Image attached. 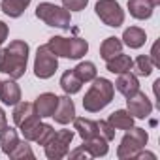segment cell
I'll use <instances>...</instances> for the list:
<instances>
[{
    "mask_svg": "<svg viewBox=\"0 0 160 160\" xmlns=\"http://www.w3.org/2000/svg\"><path fill=\"white\" fill-rule=\"evenodd\" d=\"M115 89L122 96L130 98V96H134L139 91V81H138V77L132 72H122V73H119L117 81H115Z\"/></svg>",
    "mask_w": 160,
    "mask_h": 160,
    "instance_id": "obj_11",
    "label": "cell"
},
{
    "mask_svg": "<svg viewBox=\"0 0 160 160\" xmlns=\"http://www.w3.org/2000/svg\"><path fill=\"white\" fill-rule=\"evenodd\" d=\"M126 108H128V113H130L132 117H136V119H145V117H149L151 111H152L151 100H149V98L145 96V92H141V91H138L134 96H130V98L126 100Z\"/></svg>",
    "mask_w": 160,
    "mask_h": 160,
    "instance_id": "obj_9",
    "label": "cell"
},
{
    "mask_svg": "<svg viewBox=\"0 0 160 160\" xmlns=\"http://www.w3.org/2000/svg\"><path fill=\"white\" fill-rule=\"evenodd\" d=\"M106 62H108V70H109L111 73L130 72V70H132V66H134V60H132L128 55H122V53L115 55L113 58H109V60H106Z\"/></svg>",
    "mask_w": 160,
    "mask_h": 160,
    "instance_id": "obj_20",
    "label": "cell"
},
{
    "mask_svg": "<svg viewBox=\"0 0 160 160\" xmlns=\"http://www.w3.org/2000/svg\"><path fill=\"white\" fill-rule=\"evenodd\" d=\"M158 47H160V43L156 42V43L152 45V51H151V62H152V66H160V55H158Z\"/></svg>",
    "mask_w": 160,
    "mask_h": 160,
    "instance_id": "obj_32",
    "label": "cell"
},
{
    "mask_svg": "<svg viewBox=\"0 0 160 160\" xmlns=\"http://www.w3.org/2000/svg\"><path fill=\"white\" fill-rule=\"evenodd\" d=\"M96 15L108 27H121L124 23V12L121 10L117 0H98L96 2Z\"/></svg>",
    "mask_w": 160,
    "mask_h": 160,
    "instance_id": "obj_8",
    "label": "cell"
},
{
    "mask_svg": "<svg viewBox=\"0 0 160 160\" xmlns=\"http://www.w3.org/2000/svg\"><path fill=\"white\" fill-rule=\"evenodd\" d=\"M53 117L58 124H68L75 119V106H73V100H70V94L58 98V106H57Z\"/></svg>",
    "mask_w": 160,
    "mask_h": 160,
    "instance_id": "obj_10",
    "label": "cell"
},
{
    "mask_svg": "<svg viewBox=\"0 0 160 160\" xmlns=\"http://www.w3.org/2000/svg\"><path fill=\"white\" fill-rule=\"evenodd\" d=\"M147 139H149V136H147V132L143 128H134V126L128 128L126 134H124V138L121 139V145L117 149V156L121 160L134 158L147 145Z\"/></svg>",
    "mask_w": 160,
    "mask_h": 160,
    "instance_id": "obj_4",
    "label": "cell"
},
{
    "mask_svg": "<svg viewBox=\"0 0 160 160\" xmlns=\"http://www.w3.org/2000/svg\"><path fill=\"white\" fill-rule=\"evenodd\" d=\"M57 106H58V96L53 92H43L34 102V108H36V113L40 115V119L42 117H53Z\"/></svg>",
    "mask_w": 160,
    "mask_h": 160,
    "instance_id": "obj_12",
    "label": "cell"
},
{
    "mask_svg": "<svg viewBox=\"0 0 160 160\" xmlns=\"http://www.w3.org/2000/svg\"><path fill=\"white\" fill-rule=\"evenodd\" d=\"M108 122H109L115 130H128V128L134 126V117H132L128 111H124V109H117V111H113V113L109 115Z\"/></svg>",
    "mask_w": 160,
    "mask_h": 160,
    "instance_id": "obj_18",
    "label": "cell"
},
{
    "mask_svg": "<svg viewBox=\"0 0 160 160\" xmlns=\"http://www.w3.org/2000/svg\"><path fill=\"white\" fill-rule=\"evenodd\" d=\"M151 4H152V6H158V4H160V0H151Z\"/></svg>",
    "mask_w": 160,
    "mask_h": 160,
    "instance_id": "obj_35",
    "label": "cell"
},
{
    "mask_svg": "<svg viewBox=\"0 0 160 160\" xmlns=\"http://www.w3.org/2000/svg\"><path fill=\"white\" fill-rule=\"evenodd\" d=\"M122 40H124V43H126L130 49H139V47L145 43L147 36H145V30H141L139 27H130V28L124 30Z\"/></svg>",
    "mask_w": 160,
    "mask_h": 160,
    "instance_id": "obj_19",
    "label": "cell"
},
{
    "mask_svg": "<svg viewBox=\"0 0 160 160\" xmlns=\"http://www.w3.org/2000/svg\"><path fill=\"white\" fill-rule=\"evenodd\" d=\"M8 156H10V158H13V160H21V158H34V152H32V149H30V145H28V143L19 141V143L15 145V149H13Z\"/></svg>",
    "mask_w": 160,
    "mask_h": 160,
    "instance_id": "obj_27",
    "label": "cell"
},
{
    "mask_svg": "<svg viewBox=\"0 0 160 160\" xmlns=\"http://www.w3.org/2000/svg\"><path fill=\"white\" fill-rule=\"evenodd\" d=\"M152 4L151 0H128V10L130 15L136 19H149L152 15Z\"/></svg>",
    "mask_w": 160,
    "mask_h": 160,
    "instance_id": "obj_17",
    "label": "cell"
},
{
    "mask_svg": "<svg viewBox=\"0 0 160 160\" xmlns=\"http://www.w3.org/2000/svg\"><path fill=\"white\" fill-rule=\"evenodd\" d=\"M73 72L83 83H89V81H92V79L96 77V66L92 62H79L73 68Z\"/></svg>",
    "mask_w": 160,
    "mask_h": 160,
    "instance_id": "obj_26",
    "label": "cell"
},
{
    "mask_svg": "<svg viewBox=\"0 0 160 160\" xmlns=\"http://www.w3.org/2000/svg\"><path fill=\"white\" fill-rule=\"evenodd\" d=\"M34 115H38L34 104H30V102H17L15 104V109H13V122L17 126H21L25 121H28Z\"/></svg>",
    "mask_w": 160,
    "mask_h": 160,
    "instance_id": "obj_22",
    "label": "cell"
},
{
    "mask_svg": "<svg viewBox=\"0 0 160 160\" xmlns=\"http://www.w3.org/2000/svg\"><path fill=\"white\" fill-rule=\"evenodd\" d=\"M28 4H30V0H2L0 8L10 17H19L28 8Z\"/></svg>",
    "mask_w": 160,
    "mask_h": 160,
    "instance_id": "obj_25",
    "label": "cell"
},
{
    "mask_svg": "<svg viewBox=\"0 0 160 160\" xmlns=\"http://www.w3.org/2000/svg\"><path fill=\"white\" fill-rule=\"evenodd\" d=\"M81 149L89 154V156H92V158H96V156H104V154H108V139L106 138H102V136H94V138H91V139H83V145H81Z\"/></svg>",
    "mask_w": 160,
    "mask_h": 160,
    "instance_id": "obj_15",
    "label": "cell"
},
{
    "mask_svg": "<svg viewBox=\"0 0 160 160\" xmlns=\"http://www.w3.org/2000/svg\"><path fill=\"white\" fill-rule=\"evenodd\" d=\"M36 17L42 19L45 25L49 27H58V28H64L68 30L70 28V12L66 8H60V6H55L51 2H42L38 4L36 8Z\"/></svg>",
    "mask_w": 160,
    "mask_h": 160,
    "instance_id": "obj_5",
    "label": "cell"
},
{
    "mask_svg": "<svg viewBox=\"0 0 160 160\" xmlns=\"http://www.w3.org/2000/svg\"><path fill=\"white\" fill-rule=\"evenodd\" d=\"M28 62V43L23 40H13L8 47L0 49V72L8 73L12 79L25 75Z\"/></svg>",
    "mask_w": 160,
    "mask_h": 160,
    "instance_id": "obj_1",
    "label": "cell"
},
{
    "mask_svg": "<svg viewBox=\"0 0 160 160\" xmlns=\"http://www.w3.org/2000/svg\"><path fill=\"white\" fill-rule=\"evenodd\" d=\"M89 4V0H62V6L68 12H81Z\"/></svg>",
    "mask_w": 160,
    "mask_h": 160,
    "instance_id": "obj_29",
    "label": "cell"
},
{
    "mask_svg": "<svg viewBox=\"0 0 160 160\" xmlns=\"http://www.w3.org/2000/svg\"><path fill=\"white\" fill-rule=\"evenodd\" d=\"M17 143H19L17 130H13V128H10V126H6L4 130H0V147H2V151H4L6 154H10V152L15 149Z\"/></svg>",
    "mask_w": 160,
    "mask_h": 160,
    "instance_id": "obj_24",
    "label": "cell"
},
{
    "mask_svg": "<svg viewBox=\"0 0 160 160\" xmlns=\"http://www.w3.org/2000/svg\"><path fill=\"white\" fill-rule=\"evenodd\" d=\"M73 126H75L77 134L81 136V139H91L94 136H100L96 121H91V119H85V117H75L73 119Z\"/></svg>",
    "mask_w": 160,
    "mask_h": 160,
    "instance_id": "obj_16",
    "label": "cell"
},
{
    "mask_svg": "<svg viewBox=\"0 0 160 160\" xmlns=\"http://www.w3.org/2000/svg\"><path fill=\"white\" fill-rule=\"evenodd\" d=\"M134 66H136V72L139 73V75H151V72H152V62H151V58L149 57H145V55H139L136 60H134Z\"/></svg>",
    "mask_w": 160,
    "mask_h": 160,
    "instance_id": "obj_28",
    "label": "cell"
},
{
    "mask_svg": "<svg viewBox=\"0 0 160 160\" xmlns=\"http://www.w3.org/2000/svg\"><path fill=\"white\" fill-rule=\"evenodd\" d=\"M8 126V119H6V113H4V109L0 108V130H4Z\"/></svg>",
    "mask_w": 160,
    "mask_h": 160,
    "instance_id": "obj_34",
    "label": "cell"
},
{
    "mask_svg": "<svg viewBox=\"0 0 160 160\" xmlns=\"http://www.w3.org/2000/svg\"><path fill=\"white\" fill-rule=\"evenodd\" d=\"M73 139V132L72 130H60L55 132L51 136V139L43 145L45 147V156L51 160H60L68 154L70 151V143Z\"/></svg>",
    "mask_w": 160,
    "mask_h": 160,
    "instance_id": "obj_6",
    "label": "cell"
},
{
    "mask_svg": "<svg viewBox=\"0 0 160 160\" xmlns=\"http://www.w3.org/2000/svg\"><path fill=\"white\" fill-rule=\"evenodd\" d=\"M55 134V130H53V126L51 124H45V128H43V132H42V136L38 138V141L36 143H40V145H45L49 139H51V136Z\"/></svg>",
    "mask_w": 160,
    "mask_h": 160,
    "instance_id": "obj_31",
    "label": "cell"
},
{
    "mask_svg": "<svg viewBox=\"0 0 160 160\" xmlns=\"http://www.w3.org/2000/svg\"><path fill=\"white\" fill-rule=\"evenodd\" d=\"M0 100L6 106H15L21 100V89L15 81H0Z\"/></svg>",
    "mask_w": 160,
    "mask_h": 160,
    "instance_id": "obj_14",
    "label": "cell"
},
{
    "mask_svg": "<svg viewBox=\"0 0 160 160\" xmlns=\"http://www.w3.org/2000/svg\"><path fill=\"white\" fill-rule=\"evenodd\" d=\"M92 85L89 89V92L85 94L83 98V108L91 113H96L100 109H104L111 100H113V92H115V87L109 79L106 77H94L92 79Z\"/></svg>",
    "mask_w": 160,
    "mask_h": 160,
    "instance_id": "obj_2",
    "label": "cell"
},
{
    "mask_svg": "<svg viewBox=\"0 0 160 160\" xmlns=\"http://www.w3.org/2000/svg\"><path fill=\"white\" fill-rule=\"evenodd\" d=\"M47 49L64 58H81L89 51V43L83 38H62V36H53L47 42Z\"/></svg>",
    "mask_w": 160,
    "mask_h": 160,
    "instance_id": "obj_3",
    "label": "cell"
},
{
    "mask_svg": "<svg viewBox=\"0 0 160 160\" xmlns=\"http://www.w3.org/2000/svg\"><path fill=\"white\" fill-rule=\"evenodd\" d=\"M58 68L57 55H53L47 45H40L36 51V60H34V73L40 79H49Z\"/></svg>",
    "mask_w": 160,
    "mask_h": 160,
    "instance_id": "obj_7",
    "label": "cell"
},
{
    "mask_svg": "<svg viewBox=\"0 0 160 160\" xmlns=\"http://www.w3.org/2000/svg\"><path fill=\"white\" fill-rule=\"evenodd\" d=\"M98 130H100V136L106 138L108 141L115 138V128H113L108 121H100V122H98Z\"/></svg>",
    "mask_w": 160,
    "mask_h": 160,
    "instance_id": "obj_30",
    "label": "cell"
},
{
    "mask_svg": "<svg viewBox=\"0 0 160 160\" xmlns=\"http://www.w3.org/2000/svg\"><path fill=\"white\" fill-rule=\"evenodd\" d=\"M81 85H83V81L75 75L73 70L64 72L62 77H60V87H62V91H64L66 94H75V92H79V91H81Z\"/></svg>",
    "mask_w": 160,
    "mask_h": 160,
    "instance_id": "obj_21",
    "label": "cell"
},
{
    "mask_svg": "<svg viewBox=\"0 0 160 160\" xmlns=\"http://www.w3.org/2000/svg\"><path fill=\"white\" fill-rule=\"evenodd\" d=\"M19 128H21V132H23L27 141H38V138L42 136V132L45 128V122L40 121V115H34L28 121H25Z\"/></svg>",
    "mask_w": 160,
    "mask_h": 160,
    "instance_id": "obj_13",
    "label": "cell"
},
{
    "mask_svg": "<svg viewBox=\"0 0 160 160\" xmlns=\"http://www.w3.org/2000/svg\"><path fill=\"white\" fill-rule=\"evenodd\" d=\"M8 38V25L4 21H0V45H2Z\"/></svg>",
    "mask_w": 160,
    "mask_h": 160,
    "instance_id": "obj_33",
    "label": "cell"
},
{
    "mask_svg": "<svg viewBox=\"0 0 160 160\" xmlns=\"http://www.w3.org/2000/svg\"><path fill=\"white\" fill-rule=\"evenodd\" d=\"M121 51H122V42H121L119 38L111 36V38H106V40H104V43H102V47H100V57H102L104 60H109V58H113L115 55H119Z\"/></svg>",
    "mask_w": 160,
    "mask_h": 160,
    "instance_id": "obj_23",
    "label": "cell"
}]
</instances>
